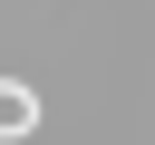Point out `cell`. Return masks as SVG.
I'll return each instance as SVG.
<instances>
[{
    "label": "cell",
    "instance_id": "1",
    "mask_svg": "<svg viewBox=\"0 0 155 145\" xmlns=\"http://www.w3.org/2000/svg\"><path fill=\"white\" fill-rule=\"evenodd\" d=\"M39 126V87L29 77H0V135H29Z\"/></svg>",
    "mask_w": 155,
    "mask_h": 145
}]
</instances>
